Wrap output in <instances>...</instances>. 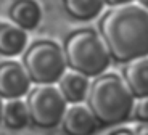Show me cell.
Listing matches in <instances>:
<instances>
[{
  "label": "cell",
  "instance_id": "1",
  "mask_svg": "<svg viewBox=\"0 0 148 135\" xmlns=\"http://www.w3.org/2000/svg\"><path fill=\"white\" fill-rule=\"evenodd\" d=\"M98 26L113 60L127 63L148 55V10L142 5L111 7Z\"/></svg>",
  "mask_w": 148,
  "mask_h": 135
},
{
  "label": "cell",
  "instance_id": "2",
  "mask_svg": "<svg viewBox=\"0 0 148 135\" xmlns=\"http://www.w3.org/2000/svg\"><path fill=\"white\" fill-rule=\"evenodd\" d=\"M89 108L101 125L124 122L132 116L135 95L118 74H101L89 88Z\"/></svg>",
  "mask_w": 148,
  "mask_h": 135
},
{
  "label": "cell",
  "instance_id": "3",
  "mask_svg": "<svg viewBox=\"0 0 148 135\" xmlns=\"http://www.w3.org/2000/svg\"><path fill=\"white\" fill-rule=\"evenodd\" d=\"M63 50L71 69L89 77L101 76L113 60L101 34L92 29H77L71 32L64 40Z\"/></svg>",
  "mask_w": 148,
  "mask_h": 135
},
{
  "label": "cell",
  "instance_id": "4",
  "mask_svg": "<svg viewBox=\"0 0 148 135\" xmlns=\"http://www.w3.org/2000/svg\"><path fill=\"white\" fill-rule=\"evenodd\" d=\"M23 64L36 84H55L68 69L64 50L50 40H37L27 47Z\"/></svg>",
  "mask_w": 148,
  "mask_h": 135
},
{
  "label": "cell",
  "instance_id": "5",
  "mask_svg": "<svg viewBox=\"0 0 148 135\" xmlns=\"http://www.w3.org/2000/svg\"><path fill=\"white\" fill-rule=\"evenodd\" d=\"M26 103L31 122L42 129H52L61 124L68 110L66 98L60 87H55L53 84H37V87L29 92Z\"/></svg>",
  "mask_w": 148,
  "mask_h": 135
},
{
  "label": "cell",
  "instance_id": "6",
  "mask_svg": "<svg viewBox=\"0 0 148 135\" xmlns=\"http://www.w3.org/2000/svg\"><path fill=\"white\" fill-rule=\"evenodd\" d=\"M31 79L24 64L16 61L0 63V97L2 98H21L29 93Z\"/></svg>",
  "mask_w": 148,
  "mask_h": 135
},
{
  "label": "cell",
  "instance_id": "7",
  "mask_svg": "<svg viewBox=\"0 0 148 135\" xmlns=\"http://www.w3.org/2000/svg\"><path fill=\"white\" fill-rule=\"evenodd\" d=\"M61 124L66 135H92L100 122L89 106L74 103L66 110Z\"/></svg>",
  "mask_w": 148,
  "mask_h": 135
},
{
  "label": "cell",
  "instance_id": "8",
  "mask_svg": "<svg viewBox=\"0 0 148 135\" xmlns=\"http://www.w3.org/2000/svg\"><path fill=\"white\" fill-rule=\"evenodd\" d=\"M58 87L68 103H73V105L74 103H82L84 100H87V95H89V76L74 69L66 71L63 77L58 80Z\"/></svg>",
  "mask_w": 148,
  "mask_h": 135
},
{
  "label": "cell",
  "instance_id": "9",
  "mask_svg": "<svg viewBox=\"0 0 148 135\" xmlns=\"http://www.w3.org/2000/svg\"><path fill=\"white\" fill-rule=\"evenodd\" d=\"M124 80L135 98L148 97V55L127 61L124 68Z\"/></svg>",
  "mask_w": 148,
  "mask_h": 135
},
{
  "label": "cell",
  "instance_id": "10",
  "mask_svg": "<svg viewBox=\"0 0 148 135\" xmlns=\"http://www.w3.org/2000/svg\"><path fill=\"white\" fill-rule=\"evenodd\" d=\"M11 23L26 31L36 29L42 19V10L34 0H16L10 7Z\"/></svg>",
  "mask_w": 148,
  "mask_h": 135
},
{
  "label": "cell",
  "instance_id": "11",
  "mask_svg": "<svg viewBox=\"0 0 148 135\" xmlns=\"http://www.w3.org/2000/svg\"><path fill=\"white\" fill-rule=\"evenodd\" d=\"M27 47V31L16 24H0V53L16 56Z\"/></svg>",
  "mask_w": 148,
  "mask_h": 135
},
{
  "label": "cell",
  "instance_id": "12",
  "mask_svg": "<svg viewBox=\"0 0 148 135\" xmlns=\"http://www.w3.org/2000/svg\"><path fill=\"white\" fill-rule=\"evenodd\" d=\"M8 129H24L31 122V114L27 103L21 101L19 98H11L3 106V121Z\"/></svg>",
  "mask_w": 148,
  "mask_h": 135
},
{
  "label": "cell",
  "instance_id": "13",
  "mask_svg": "<svg viewBox=\"0 0 148 135\" xmlns=\"http://www.w3.org/2000/svg\"><path fill=\"white\" fill-rule=\"evenodd\" d=\"M64 10L76 19H93L106 5L105 0H63Z\"/></svg>",
  "mask_w": 148,
  "mask_h": 135
},
{
  "label": "cell",
  "instance_id": "14",
  "mask_svg": "<svg viewBox=\"0 0 148 135\" xmlns=\"http://www.w3.org/2000/svg\"><path fill=\"white\" fill-rule=\"evenodd\" d=\"M132 114L140 122H148V97H142L138 101H135Z\"/></svg>",
  "mask_w": 148,
  "mask_h": 135
},
{
  "label": "cell",
  "instance_id": "15",
  "mask_svg": "<svg viewBox=\"0 0 148 135\" xmlns=\"http://www.w3.org/2000/svg\"><path fill=\"white\" fill-rule=\"evenodd\" d=\"M106 5L110 7H119V5H127V3H134L135 0H105Z\"/></svg>",
  "mask_w": 148,
  "mask_h": 135
},
{
  "label": "cell",
  "instance_id": "16",
  "mask_svg": "<svg viewBox=\"0 0 148 135\" xmlns=\"http://www.w3.org/2000/svg\"><path fill=\"white\" fill-rule=\"evenodd\" d=\"M110 135H135L132 130H127V129H118V130L111 132Z\"/></svg>",
  "mask_w": 148,
  "mask_h": 135
},
{
  "label": "cell",
  "instance_id": "17",
  "mask_svg": "<svg viewBox=\"0 0 148 135\" xmlns=\"http://www.w3.org/2000/svg\"><path fill=\"white\" fill-rule=\"evenodd\" d=\"M135 135H148V122H143V125L138 129Z\"/></svg>",
  "mask_w": 148,
  "mask_h": 135
},
{
  "label": "cell",
  "instance_id": "18",
  "mask_svg": "<svg viewBox=\"0 0 148 135\" xmlns=\"http://www.w3.org/2000/svg\"><path fill=\"white\" fill-rule=\"evenodd\" d=\"M3 106H5V103H3V100H2V97H0V124H2V121H3Z\"/></svg>",
  "mask_w": 148,
  "mask_h": 135
},
{
  "label": "cell",
  "instance_id": "19",
  "mask_svg": "<svg viewBox=\"0 0 148 135\" xmlns=\"http://www.w3.org/2000/svg\"><path fill=\"white\" fill-rule=\"evenodd\" d=\"M138 5H142L143 8H147V10H148V0H138Z\"/></svg>",
  "mask_w": 148,
  "mask_h": 135
}]
</instances>
